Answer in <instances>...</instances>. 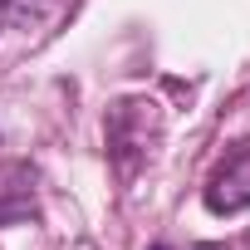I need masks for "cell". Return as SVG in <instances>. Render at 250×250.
Listing matches in <instances>:
<instances>
[{"instance_id": "obj_4", "label": "cell", "mask_w": 250, "mask_h": 250, "mask_svg": "<svg viewBox=\"0 0 250 250\" xmlns=\"http://www.w3.org/2000/svg\"><path fill=\"white\" fill-rule=\"evenodd\" d=\"M40 211H35V201L25 196V191H0V226H25V221H35Z\"/></svg>"}, {"instance_id": "obj_6", "label": "cell", "mask_w": 250, "mask_h": 250, "mask_svg": "<svg viewBox=\"0 0 250 250\" xmlns=\"http://www.w3.org/2000/svg\"><path fill=\"white\" fill-rule=\"evenodd\" d=\"M191 250H226V245H191Z\"/></svg>"}, {"instance_id": "obj_2", "label": "cell", "mask_w": 250, "mask_h": 250, "mask_svg": "<svg viewBox=\"0 0 250 250\" xmlns=\"http://www.w3.org/2000/svg\"><path fill=\"white\" fill-rule=\"evenodd\" d=\"M201 196H206V211H216V216H235L250 206V143L230 147V157L211 172Z\"/></svg>"}, {"instance_id": "obj_5", "label": "cell", "mask_w": 250, "mask_h": 250, "mask_svg": "<svg viewBox=\"0 0 250 250\" xmlns=\"http://www.w3.org/2000/svg\"><path fill=\"white\" fill-rule=\"evenodd\" d=\"M10 25V15H5V0H0V30H5Z\"/></svg>"}, {"instance_id": "obj_7", "label": "cell", "mask_w": 250, "mask_h": 250, "mask_svg": "<svg viewBox=\"0 0 250 250\" xmlns=\"http://www.w3.org/2000/svg\"><path fill=\"white\" fill-rule=\"evenodd\" d=\"M152 250H167V245H152Z\"/></svg>"}, {"instance_id": "obj_3", "label": "cell", "mask_w": 250, "mask_h": 250, "mask_svg": "<svg viewBox=\"0 0 250 250\" xmlns=\"http://www.w3.org/2000/svg\"><path fill=\"white\" fill-rule=\"evenodd\" d=\"M59 10V0H5V15L10 25H40Z\"/></svg>"}, {"instance_id": "obj_1", "label": "cell", "mask_w": 250, "mask_h": 250, "mask_svg": "<svg viewBox=\"0 0 250 250\" xmlns=\"http://www.w3.org/2000/svg\"><path fill=\"white\" fill-rule=\"evenodd\" d=\"M152 133H157L152 103H143V98H123V103H113V108H108V152L118 157V167H123V172H128V167L147 152Z\"/></svg>"}]
</instances>
